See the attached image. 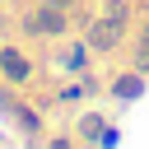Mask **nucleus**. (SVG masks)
<instances>
[{
  "label": "nucleus",
  "mask_w": 149,
  "mask_h": 149,
  "mask_svg": "<svg viewBox=\"0 0 149 149\" xmlns=\"http://www.w3.org/2000/svg\"><path fill=\"white\" fill-rule=\"evenodd\" d=\"M88 42H93V51H107V47H116V42H121V14H112V19L93 23V28H88Z\"/></svg>",
  "instance_id": "1"
},
{
  "label": "nucleus",
  "mask_w": 149,
  "mask_h": 149,
  "mask_svg": "<svg viewBox=\"0 0 149 149\" xmlns=\"http://www.w3.org/2000/svg\"><path fill=\"white\" fill-rule=\"evenodd\" d=\"M28 28H33V33H61V28H65V14H56V9H37V14L28 19Z\"/></svg>",
  "instance_id": "2"
},
{
  "label": "nucleus",
  "mask_w": 149,
  "mask_h": 149,
  "mask_svg": "<svg viewBox=\"0 0 149 149\" xmlns=\"http://www.w3.org/2000/svg\"><path fill=\"white\" fill-rule=\"evenodd\" d=\"M0 65H5V74H9V79H23V74H28V61H23V56H14V51H5V56H0Z\"/></svg>",
  "instance_id": "3"
},
{
  "label": "nucleus",
  "mask_w": 149,
  "mask_h": 149,
  "mask_svg": "<svg viewBox=\"0 0 149 149\" xmlns=\"http://www.w3.org/2000/svg\"><path fill=\"white\" fill-rule=\"evenodd\" d=\"M140 88H144V84H140V79H135V74H121V79H116V88H112V93H116V98H140Z\"/></svg>",
  "instance_id": "4"
}]
</instances>
